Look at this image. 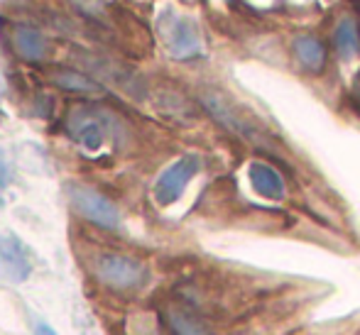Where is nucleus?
I'll use <instances>...</instances> for the list:
<instances>
[{
    "label": "nucleus",
    "mask_w": 360,
    "mask_h": 335,
    "mask_svg": "<svg viewBox=\"0 0 360 335\" xmlns=\"http://www.w3.org/2000/svg\"><path fill=\"white\" fill-rule=\"evenodd\" d=\"M160 34L165 39V47L174 59H194L204 54V39H201L199 25L176 10H165L160 15Z\"/></svg>",
    "instance_id": "nucleus-1"
},
{
    "label": "nucleus",
    "mask_w": 360,
    "mask_h": 335,
    "mask_svg": "<svg viewBox=\"0 0 360 335\" xmlns=\"http://www.w3.org/2000/svg\"><path fill=\"white\" fill-rule=\"evenodd\" d=\"M94 274L103 287L115 289V291H133L147 282V267L143 262L128 255H115V252L96 257Z\"/></svg>",
    "instance_id": "nucleus-2"
},
{
    "label": "nucleus",
    "mask_w": 360,
    "mask_h": 335,
    "mask_svg": "<svg viewBox=\"0 0 360 335\" xmlns=\"http://www.w3.org/2000/svg\"><path fill=\"white\" fill-rule=\"evenodd\" d=\"M201 169V159L196 155H186L179 157L176 162H172L165 171L160 174V179L155 181V201L160 206H172L181 199L184 189L189 186V181L199 174Z\"/></svg>",
    "instance_id": "nucleus-3"
},
{
    "label": "nucleus",
    "mask_w": 360,
    "mask_h": 335,
    "mask_svg": "<svg viewBox=\"0 0 360 335\" xmlns=\"http://www.w3.org/2000/svg\"><path fill=\"white\" fill-rule=\"evenodd\" d=\"M115 120L103 110H74L69 118V130L84 150L96 152L103 147L108 137H113Z\"/></svg>",
    "instance_id": "nucleus-4"
},
{
    "label": "nucleus",
    "mask_w": 360,
    "mask_h": 335,
    "mask_svg": "<svg viewBox=\"0 0 360 335\" xmlns=\"http://www.w3.org/2000/svg\"><path fill=\"white\" fill-rule=\"evenodd\" d=\"M69 199H72V206L86 221L96 223L101 228H108V230H115L120 225V213L118 208L113 206V201H108L103 194L94 191L91 186H81L74 184L69 189Z\"/></svg>",
    "instance_id": "nucleus-5"
},
{
    "label": "nucleus",
    "mask_w": 360,
    "mask_h": 335,
    "mask_svg": "<svg viewBox=\"0 0 360 335\" xmlns=\"http://www.w3.org/2000/svg\"><path fill=\"white\" fill-rule=\"evenodd\" d=\"M204 105L209 108V113L214 115L223 128H228L231 133L245 137V140H252V142H257V145H262V133L257 130V125L250 123L248 118H243L240 110H238L233 103H228L221 93H206Z\"/></svg>",
    "instance_id": "nucleus-6"
},
{
    "label": "nucleus",
    "mask_w": 360,
    "mask_h": 335,
    "mask_svg": "<svg viewBox=\"0 0 360 335\" xmlns=\"http://www.w3.org/2000/svg\"><path fill=\"white\" fill-rule=\"evenodd\" d=\"M0 269L10 282H25L32 272V260H30L27 247L15 235L0 237Z\"/></svg>",
    "instance_id": "nucleus-7"
},
{
    "label": "nucleus",
    "mask_w": 360,
    "mask_h": 335,
    "mask_svg": "<svg viewBox=\"0 0 360 335\" xmlns=\"http://www.w3.org/2000/svg\"><path fill=\"white\" fill-rule=\"evenodd\" d=\"M248 179H250L252 191L260 194L262 199H270V201L285 199V179H282L275 166L265 164V162H252L248 166Z\"/></svg>",
    "instance_id": "nucleus-8"
},
{
    "label": "nucleus",
    "mask_w": 360,
    "mask_h": 335,
    "mask_svg": "<svg viewBox=\"0 0 360 335\" xmlns=\"http://www.w3.org/2000/svg\"><path fill=\"white\" fill-rule=\"evenodd\" d=\"M294 54H297V62L309 74H321L323 67H326V47L311 34H302V37L294 39Z\"/></svg>",
    "instance_id": "nucleus-9"
},
{
    "label": "nucleus",
    "mask_w": 360,
    "mask_h": 335,
    "mask_svg": "<svg viewBox=\"0 0 360 335\" xmlns=\"http://www.w3.org/2000/svg\"><path fill=\"white\" fill-rule=\"evenodd\" d=\"M13 44H15V49H18L20 57L30 59V62H37V59H42L44 49H47L44 37L34 27H15Z\"/></svg>",
    "instance_id": "nucleus-10"
},
{
    "label": "nucleus",
    "mask_w": 360,
    "mask_h": 335,
    "mask_svg": "<svg viewBox=\"0 0 360 335\" xmlns=\"http://www.w3.org/2000/svg\"><path fill=\"white\" fill-rule=\"evenodd\" d=\"M333 44H336V52L341 54V59H353L358 54L360 39H358V27L351 18H343L338 22L336 32H333Z\"/></svg>",
    "instance_id": "nucleus-11"
},
{
    "label": "nucleus",
    "mask_w": 360,
    "mask_h": 335,
    "mask_svg": "<svg viewBox=\"0 0 360 335\" xmlns=\"http://www.w3.org/2000/svg\"><path fill=\"white\" fill-rule=\"evenodd\" d=\"M167 321H169V328L174 335H211L209 328H206L196 316H191L189 311L172 308L169 316H167Z\"/></svg>",
    "instance_id": "nucleus-12"
},
{
    "label": "nucleus",
    "mask_w": 360,
    "mask_h": 335,
    "mask_svg": "<svg viewBox=\"0 0 360 335\" xmlns=\"http://www.w3.org/2000/svg\"><path fill=\"white\" fill-rule=\"evenodd\" d=\"M57 84L64 86V88H76V91H94L96 88L91 81L81 79L79 74H69V71H62V74L57 76Z\"/></svg>",
    "instance_id": "nucleus-13"
},
{
    "label": "nucleus",
    "mask_w": 360,
    "mask_h": 335,
    "mask_svg": "<svg viewBox=\"0 0 360 335\" xmlns=\"http://www.w3.org/2000/svg\"><path fill=\"white\" fill-rule=\"evenodd\" d=\"M10 179H13V171H10L8 159H5L3 150H0V189H5L10 184Z\"/></svg>",
    "instance_id": "nucleus-14"
},
{
    "label": "nucleus",
    "mask_w": 360,
    "mask_h": 335,
    "mask_svg": "<svg viewBox=\"0 0 360 335\" xmlns=\"http://www.w3.org/2000/svg\"><path fill=\"white\" fill-rule=\"evenodd\" d=\"M34 333H37V335H57L52 328L47 326V323H37V326H34Z\"/></svg>",
    "instance_id": "nucleus-15"
},
{
    "label": "nucleus",
    "mask_w": 360,
    "mask_h": 335,
    "mask_svg": "<svg viewBox=\"0 0 360 335\" xmlns=\"http://www.w3.org/2000/svg\"><path fill=\"white\" fill-rule=\"evenodd\" d=\"M356 98L360 100V74L356 76Z\"/></svg>",
    "instance_id": "nucleus-16"
}]
</instances>
